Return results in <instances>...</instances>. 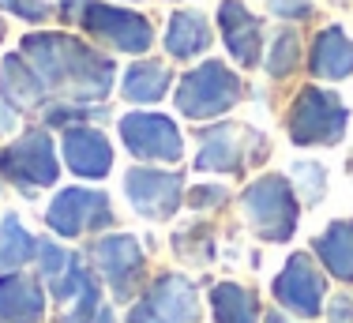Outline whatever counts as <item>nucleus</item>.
Instances as JSON below:
<instances>
[{
	"instance_id": "0eeeda50",
	"label": "nucleus",
	"mask_w": 353,
	"mask_h": 323,
	"mask_svg": "<svg viewBox=\"0 0 353 323\" xmlns=\"http://www.w3.org/2000/svg\"><path fill=\"white\" fill-rule=\"evenodd\" d=\"M196 316H199V304L192 282L181 275H165L132 309L128 323H196Z\"/></svg>"
},
{
	"instance_id": "4be33fe9",
	"label": "nucleus",
	"mask_w": 353,
	"mask_h": 323,
	"mask_svg": "<svg viewBox=\"0 0 353 323\" xmlns=\"http://www.w3.org/2000/svg\"><path fill=\"white\" fill-rule=\"evenodd\" d=\"M170 90V68L165 64H132L124 75V98L128 101H158Z\"/></svg>"
},
{
	"instance_id": "1a4fd4ad",
	"label": "nucleus",
	"mask_w": 353,
	"mask_h": 323,
	"mask_svg": "<svg viewBox=\"0 0 353 323\" xmlns=\"http://www.w3.org/2000/svg\"><path fill=\"white\" fill-rule=\"evenodd\" d=\"M46 222L57 229L61 237H79L87 229H98V226H109L113 215H109V199L105 192H94V188H68L53 199Z\"/></svg>"
},
{
	"instance_id": "a211bd4d",
	"label": "nucleus",
	"mask_w": 353,
	"mask_h": 323,
	"mask_svg": "<svg viewBox=\"0 0 353 323\" xmlns=\"http://www.w3.org/2000/svg\"><path fill=\"white\" fill-rule=\"evenodd\" d=\"M211 46V27L199 12H176L170 19V34H165V49L176 61H188V57L203 53Z\"/></svg>"
},
{
	"instance_id": "aec40b11",
	"label": "nucleus",
	"mask_w": 353,
	"mask_h": 323,
	"mask_svg": "<svg viewBox=\"0 0 353 323\" xmlns=\"http://www.w3.org/2000/svg\"><path fill=\"white\" fill-rule=\"evenodd\" d=\"M0 87H4V101H15V106H34L41 98V79L34 75V68L23 61L19 53L4 57L0 61Z\"/></svg>"
},
{
	"instance_id": "412c9836",
	"label": "nucleus",
	"mask_w": 353,
	"mask_h": 323,
	"mask_svg": "<svg viewBox=\"0 0 353 323\" xmlns=\"http://www.w3.org/2000/svg\"><path fill=\"white\" fill-rule=\"evenodd\" d=\"M211 309H214V320L218 323H256V316H259L256 297H252L245 286H237V282L214 286Z\"/></svg>"
},
{
	"instance_id": "c756f323",
	"label": "nucleus",
	"mask_w": 353,
	"mask_h": 323,
	"mask_svg": "<svg viewBox=\"0 0 353 323\" xmlns=\"http://www.w3.org/2000/svg\"><path fill=\"white\" fill-rule=\"evenodd\" d=\"M98 323H113V312H109V309H102V316H98Z\"/></svg>"
},
{
	"instance_id": "ddd939ff",
	"label": "nucleus",
	"mask_w": 353,
	"mask_h": 323,
	"mask_svg": "<svg viewBox=\"0 0 353 323\" xmlns=\"http://www.w3.org/2000/svg\"><path fill=\"white\" fill-rule=\"evenodd\" d=\"M218 19H222V30H225V46L230 53L237 57L245 68H252L259 61V46H263V34H259V19L248 12L241 0H222L218 8Z\"/></svg>"
},
{
	"instance_id": "423d86ee",
	"label": "nucleus",
	"mask_w": 353,
	"mask_h": 323,
	"mask_svg": "<svg viewBox=\"0 0 353 323\" xmlns=\"http://www.w3.org/2000/svg\"><path fill=\"white\" fill-rule=\"evenodd\" d=\"M79 23L94 38L117 46L121 53H143L150 46V23L136 12H121V8L98 4V0H79Z\"/></svg>"
},
{
	"instance_id": "7c9ffc66",
	"label": "nucleus",
	"mask_w": 353,
	"mask_h": 323,
	"mask_svg": "<svg viewBox=\"0 0 353 323\" xmlns=\"http://www.w3.org/2000/svg\"><path fill=\"white\" fill-rule=\"evenodd\" d=\"M267 323H285V320L279 316V312H267Z\"/></svg>"
},
{
	"instance_id": "f3484780",
	"label": "nucleus",
	"mask_w": 353,
	"mask_h": 323,
	"mask_svg": "<svg viewBox=\"0 0 353 323\" xmlns=\"http://www.w3.org/2000/svg\"><path fill=\"white\" fill-rule=\"evenodd\" d=\"M316 252L334 278L353 282V222H331L319 233Z\"/></svg>"
},
{
	"instance_id": "c85d7f7f",
	"label": "nucleus",
	"mask_w": 353,
	"mask_h": 323,
	"mask_svg": "<svg viewBox=\"0 0 353 323\" xmlns=\"http://www.w3.org/2000/svg\"><path fill=\"white\" fill-rule=\"evenodd\" d=\"M12 128H15V113L8 109V101L0 98V135H4V132H12Z\"/></svg>"
},
{
	"instance_id": "4468645a",
	"label": "nucleus",
	"mask_w": 353,
	"mask_h": 323,
	"mask_svg": "<svg viewBox=\"0 0 353 323\" xmlns=\"http://www.w3.org/2000/svg\"><path fill=\"white\" fill-rule=\"evenodd\" d=\"M64 158L79 177H105L113 166L109 139L98 128H68L64 132Z\"/></svg>"
},
{
	"instance_id": "b1692460",
	"label": "nucleus",
	"mask_w": 353,
	"mask_h": 323,
	"mask_svg": "<svg viewBox=\"0 0 353 323\" xmlns=\"http://www.w3.org/2000/svg\"><path fill=\"white\" fill-rule=\"evenodd\" d=\"M297 57H301V41H297V34H293V30H285V34H279V41L271 46L267 72L282 79V75H290L293 68H297Z\"/></svg>"
},
{
	"instance_id": "f257e3e1",
	"label": "nucleus",
	"mask_w": 353,
	"mask_h": 323,
	"mask_svg": "<svg viewBox=\"0 0 353 323\" xmlns=\"http://www.w3.org/2000/svg\"><path fill=\"white\" fill-rule=\"evenodd\" d=\"M23 57L34 68L41 87L75 101L102 98L113 87V64L68 34H30L23 38Z\"/></svg>"
},
{
	"instance_id": "39448f33",
	"label": "nucleus",
	"mask_w": 353,
	"mask_h": 323,
	"mask_svg": "<svg viewBox=\"0 0 353 323\" xmlns=\"http://www.w3.org/2000/svg\"><path fill=\"white\" fill-rule=\"evenodd\" d=\"M0 173L19 188H46L57 181V155L46 132H27L0 155Z\"/></svg>"
},
{
	"instance_id": "f03ea898",
	"label": "nucleus",
	"mask_w": 353,
	"mask_h": 323,
	"mask_svg": "<svg viewBox=\"0 0 353 323\" xmlns=\"http://www.w3.org/2000/svg\"><path fill=\"white\" fill-rule=\"evenodd\" d=\"M241 98V83L237 75L225 64L207 61L199 64L196 72H188L176 87V109L192 121H207V117H218Z\"/></svg>"
},
{
	"instance_id": "dca6fc26",
	"label": "nucleus",
	"mask_w": 353,
	"mask_h": 323,
	"mask_svg": "<svg viewBox=\"0 0 353 323\" xmlns=\"http://www.w3.org/2000/svg\"><path fill=\"white\" fill-rule=\"evenodd\" d=\"M312 72L319 79H346L353 72V41L339 27L319 30L312 46Z\"/></svg>"
},
{
	"instance_id": "2eb2a0df",
	"label": "nucleus",
	"mask_w": 353,
	"mask_h": 323,
	"mask_svg": "<svg viewBox=\"0 0 353 323\" xmlns=\"http://www.w3.org/2000/svg\"><path fill=\"white\" fill-rule=\"evenodd\" d=\"M46 312L41 286L27 275L0 278V323H38Z\"/></svg>"
},
{
	"instance_id": "7ed1b4c3",
	"label": "nucleus",
	"mask_w": 353,
	"mask_h": 323,
	"mask_svg": "<svg viewBox=\"0 0 353 323\" xmlns=\"http://www.w3.org/2000/svg\"><path fill=\"white\" fill-rule=\"evenodd\" d=\"M346 106L339 101V95L319 87H305L293 101L290 113V135L301 147H316V143H339L346 132Z\"/></svg>"
},
{
	"instance_id": "9b49d317",
	"label": "nucleus",
	"mask_w": 353,
	"mask_h": 323,
	"mask_svg": "<svg viewBox=\"0 0 353 323\" xmlns=\"http://www.w3.org/2000/svg\"><path fill=\"white\" fill-rule=\"evenodd\" d=\"M132 207L147 218H170L181 203V173H162V169H132L124 177Z\"/></svg>"
},
{
	"instance_id": "6e6552de",
	"label": "nucleus",
	"mask_w": 353,
	"mask_h": 323,
	"mask_svg": "<svg viewBox=\"0 0 353 323\" xmlns=\"http://www.w3.org/2000/svg\"><path fill=\"white\" fill-rule=\"evenodd\" d=\"M121 139L136 158L176 162L181 158V132L162 113H128L121 117Z\"/></svg>"
},
{
	"instance_id": "f8f14e48",
	"label": "nucleus",
	"mask_w": 353,
	"mask_h": 323,
	"mask_svg": "<svg viewBox=\"0 0 353 323\" xmlns=\"http://www.w3.org/2000/svg\"><path fill=\"white\" fill-rule=\"evenodd\" d=\"M94 263L109 278V286L117 290V297H128L143 278V248H139L136 237H128V233L98 241L94 244Z\"/></svg>"
},
{
	"instance_id": "cd10ccee",
	"label": "nucleus",
	"mask_w": 353,
	"mask_h": 323,
	"mask_svg": "<svg viewBox=\"0 0 353 323\" xmlns=\"http://www.w3.org/2000/svg\"><path fill=\"white\" fill-rule=\"evenodd\" d=\"M271 12L285 15V19H305V15H312V4L308 0H271Z\"/></svg>"
},
{
	"instance_id": "a878e982",
	"label": "nucleus",
	"mask_w": 353,
	"mask_h": 323,
	"mask_svg": "<svg viewBox=\"0 0 353 323\" xmlns=\"http://www.w3.org/2000/svg\"><path fill=\"white\" fill-rule=\"evenodd\" d=\"M38 260H41V275L53 278V282L64 275V267H68V252L57 248L53 241H41V244H38Z\"/></svg>"
},
{
	"instance_id": "6ab92c4d",
	"label": "nucleus",
	"mask_w": 353,
	"mask_h": 323,
	"mask_svg": "<svg viewBox=\"0 0 353 323\" xmlns=\"http://www.w3.org/2000/svg\"><path fill=\"white\" fill-rule=\"evenodd\" d=\"M199 169H218V173H233L241 169V132L230 124H218L203 135V150L196 158Z\"/></svg>"
},
{
	"instance_id": "5701e85b",
	"label": "nucleus",
	"mask_w": 353,
	"mask_h": 323,
	"mask_svg": "<svg viewBox=\"0 0 353 323\" xmlns=\"http://www.w3.org/2000/svg\"><path fill=\"white\" fill-rule=\"evenodd\" d=\"M34 252H38V241L19 226V218L8 215L4 222H0V275L23 267V263L34 256Z\"/></svg>"
},
{
	"instance_id": "393cba45",
	"label": "nucleus",
	"mask_w": 353,
	"mask_h": 323,
	"mask_svg": "<svg viewBox=\"0 0 353 323\" xmlns=\"http://www.w3.org/2000/svg\"><path fill=\"white\" fill-rule=\"evenodd\" d=\"M293 177H297V192H305V199H319V195H323V184H327L323 166H316V162H297V166H293Z\"/></svg>"
},
{
	"instance_id": "9d476101",
	"label": "nucleus",
	"mask_w": 353,
	"mask_h": 323,
	"mask_svg": "<svg viewBox=\"0 0 353 323\" xmlns=\"http://www.w3.org/2000/svg\"><path fill=\"white\" fill-rule=\"evenodd\" d=\"M274 301H282V309H290L293 316L305 320L319 316V309H323V275L308 256H293L285 263V271L274 278Z\"/></svg>"
},
{
	"instance_id": "bb28decb",
	"label": "nucleus",
	"mask_w": 353,
	"mask_h": 323,
	"mask_svg": "<svg viewBox=\"0 0 353 323\" xmlns=\"http://www.w3.org/2000/svg\"><path fill=\"white\" fill-rule=\"evenodd\" d=\"M0 8L12 12V15H23V19H30V23H38L49 15V8L41 4V0H0Z\"/></svg>"
},
{
	"instance_id": "20e7f679",
	"label": "nucleus",
	"mask_w": 353,
	"mask_h": 323,
	"mask_svg": "<svg viewBox=\"0 0 353 323\" xmlns=\"http://www.w3.org/2000/svg\"><path fill=\"white\" fill-rule=\"evenodd\" d=\"M241 203L256 233L267 241H290V233L297 229V195L282 177H259Z\"/></svg>"
},
{
	"instance_id": "2f4dec72",
	"label": "nucleus",
	"mask_w": 353,
	"mask_h": 323,
	"mask_svg": "<svg viewBox=\"0 0 353 323\" xmlns=\"http://www.w3.org/2000/svg\"><path fill=\"white\" fill-rule=\"evenodd\" d=\"M0 34H4V23H0Z\"/></svg>"
}]
</instances>
